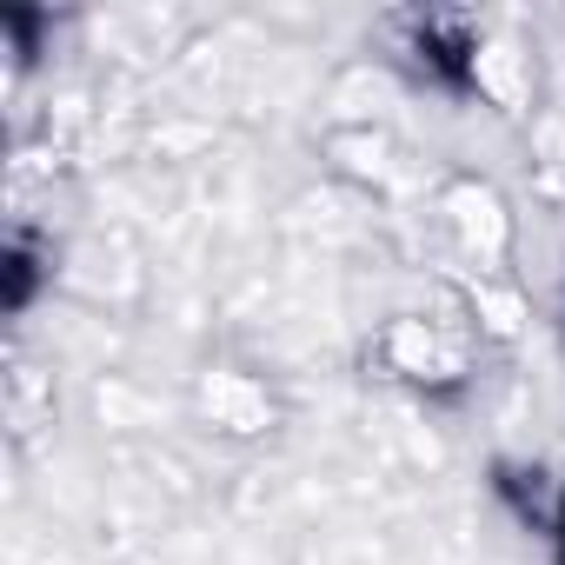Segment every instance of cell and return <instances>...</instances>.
Segmentation results:
<instances>
[{"mask_svg":"<svg viewBox=\"0 0 565 565\" xmlns=\"http://www.w3.org/2000/svg\"><path fill=\"white\" fill-rule=\"evenodd\" d=\"M393 34V54L439 94L452 100H486L499 114H519L525 107V87H532V67L519 47L492 41V28L479 14H439V8H419V14H393L386 21Z\"/></svg>","mask_w":565,"mask_h":565,"instance_id":"cell-1","label":"cell"},{"mask_svg":"<svg viewBox=\"0 0 565 565\" xmlns=\"http://www.w3.org/2000/svg\"><path fill=\"white\" fill-rule=\"evenodd\" d=\"M486 340L479 327L452 307V313H386L366 340V373L380 386H399L413 399H459L479 380Z\"/></svg>","mask_w":565,"mask_h":565,"instance_id":"cell-2","label":"cell"},{"mask_svg":"<svg viewBox=\"0 0 565 565\" xmlns=\"http://www.w3.org/2000/svg\"><path fill=\"white\" fill-rule=\"evenodd\" d=\"M433 239L446 253V279H512V206L486 173H446L426 193Z\"/></svg>","mask_w":565,"mask_h":565,"instance_id":"cell-3","label":"cell"},{"mask_svg":"<svg viewBox=\"0 0 565 565\" xmlns=\"http://www.w3.org/2000/svg\"><path fill=\"white\" fill-rule=\"evenodd\" d=\"M193 413H200L206 433H220V439H233V446H253V439H266V433L279 426V393L266 386V373L213 360V366L193 380Z\"/></svg>","mask_w":565,"mask_h":565,"instance_id":"cell-4","label":"cell"},{"mask_svg":"<svg viewBox=\"0 0 565 565\" xmlns=\"http://www.w3.org/2000/svg\"><path fill=\"white\" fill-rule=\"evenodd\" d=\"M545 525H552V545H558V565H565V499L552 505V519H545Z\"/></svg>","mask_w":565,"mask_h":565,"instance_id":"cell-5","label":"cell"}]
</instances>
